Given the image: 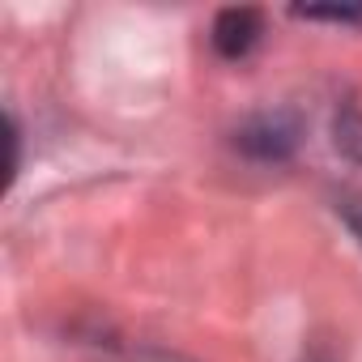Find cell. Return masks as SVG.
I'll return each mask as SVG.
<instances>
[{
  "label": "cell",
  "instance_id": "obj_1",
  "mask_svg": "<svg viewBox=\"0 0 362 362\" xmlns=\"http://www.w3.org/2000/svg\"><path fill=\"white\" fill-rule=\"evenodd\" d=\"M235 145L256 158V162H281L298 149V119L286 115V111H269V115H252L239 132H235Z\"/></svg>",
  "mask_w": 362,
  "mask_h": 362
},
{
  "label": "cell",
  "instance_id": "obj_2",
  "mask_svg": "<svg viewBox=\"0 0 362 362\" xmlns=\"http://www.w3.org/2000/svg\"><path fill=\"white\" fill-rule=\"evenodd\" d=\"M260 35H264V13L260 9L235 5V9H222L214 18V47L226 60H243L260 43Z\"/></svg>",
  "mask_w": 362,
  "mask_h": 362
},
{
  "label": "cell",
  "instance_id": "obj_3",
  "mask_svg": "<svg viewBox=\"0 0 362 362\" xmlns=\"http://www.w3.org/2000/svg\"><path fill=\"white\" fill-rule=\"evenodd\" d=\"M337 149L345 153V158H354V162H362V111H354V107H345L341 115H337Z\"/></svg>",
  "mask_w": 362,
  "mask_h": 362
},
{
  "label": "cell",
  "instance_id": "obj_4",
  "mask_svg": "<svg viewBox=\"0 0 362 362\" xmlns=\"http://www.w3.org/2000/svg\"><path fill=\"white\" fill-rule=\"evenodd\" d=\"M294 18H307V22H341V26H358V22H362V5H294Z\"/></svg>",
  "mask_w": 362,
  "mask_h": 362
},
{
  "label": "cell",
  "instance_id": "obj_5",
  "mask_svg": "<svg viewBox=\"0 0 362 362\" xmlns=\"http://www.w3.org/2000/svg\"><path fill=\"white\" fill-rule=\"evenodd\" d=\"M337 214L345 218V226H349V230L358 235V243H362V197H341Z\"/></svg>",
  "mask_w": 362,
  "mask_h": 362
},
{
  "label": "cell",
  "instance_id": "obj_6",
  "mask_svg": "<svg viewBox=\"0 0 362 362\" xmlns=\"http://www.w3.org/2000/svg\"><path fill=\"white\" fill-rule=\"evenodd\" d=\"M132 362H188V358H179V354H166V349H141Z\"/></svg>",
  "mask_w": 362,
  "mask_h": 362
}]
</instances>
